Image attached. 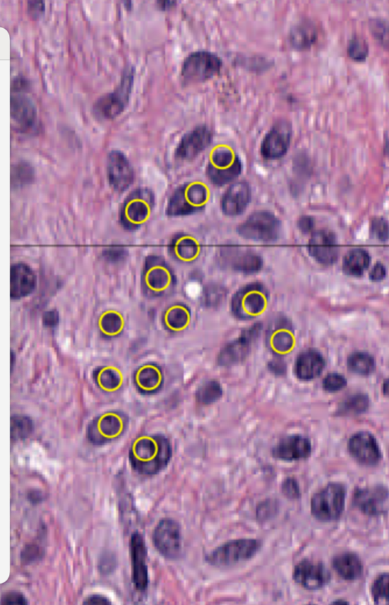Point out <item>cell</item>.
<instances>
[{
    "instance_id": "cell-1",
    "label": "cell",
    "mask_w": 389,
    "mask_h": 605,
    "mask_svg": "<svg viewBox=\"0 0 389 605\" xmlns=\"http://www.w3.org/2000/svg\"><path fill=\"white\" fill-rule=\"evenodd\" d=\"M173 449L170 441L162 434L139 437L130 448L129 459L132 469L139 475L153 476L167 467Z\"/></svg>"
},
{
    "instance_id": "cell-2",
    "label": "cell",
    "mask_w": 389,
    "mask_h": 605,
    "mask_svg": "<svg viewBox=\"0 0 389 605\" xmlns=\"http://www.w3.org/2000/svg\"><path fill=\"white\" fill-rule=\"evenodd\" d=\"M346 487L340 482H329L315 493L311 499V513L320 522L339 520L345 509Z\"/></svg>"
},
{
    "instance_id": "cell-3",
    "label": "cell",
    "mask_w": 389,
    "mask_h": 605,
    "mask_svg": "<svg viewBox=\"0 0 389 605\" xmlns=\"http://www.w3.org/2000/svg\"><path fill=\"white\" fill-rule=\"evenodd\" d=\"M260 539H234L220 545L205 557V561L211 566H229L253 558L262 548Z\"/></svg>"
},
{
    "instance_id": "cell-4",
    "label": "cell",
    "mask_w": 389,
    "mask_h": 605,
    "mask_svg": "<svg viewBox=\"0 0 389 605\" xmlns=\"http://www.w3.org/2000/svg\"><path fill=\"white\" fill-rule=\"evenodd\" d=\"M143 293L149 297L171 294L176 286L174 273L167 262L158 257L146 259L142 275Z\"/></svg>"
},
{
    "instance_id": "cell-5",
    "label": "cell",
    "mask_w": 389,
    "mask_h": 605,
    "mask_svg": "<svg viewBox=\"0 0 389 605\" xmlns=\"http://www.w3.org/2000/svg\"><path fill=\"white\" fill-rule=\"evenodd\" d=\"M129 418L122 412H109L95 418L87 426V438L95 446L118 439L128 426Z\"/></svg>"
},
{
    "instance_id": "cell-6",
    "label": "cell",
    "mask_w": 389,
    "mask_h": 605,
    "mask_svg": "<svg viewBox=\"0 0 389 605\" xmlns=\"http://www.w3.org/2000/svg\"><path fill=\"white\" fill-rule=\"evenodd\" d=\"M268 290L260 283H252L241 288L232 298L233 315L241 320L252 319L266 309Z\"/></svg>"
},
{
    "instance_id": "cell-7",
    "label": "cell",
    "mask_w": 389,
    "mask_h": 605,
    "mask_svg": "<svg viewBox=\"0 0 389 605\" xmlns=\"http://www.w3.org/2000/svg\"><path fill=\"white\" fill-rule=\"evenodd\" d=\"M209 200V191L201 183H189L181 186L172 195L167 207V214L182 216L202 210Z\"/></svg>"
},
{
    "instance_id": "cell-8",
    "label": "cell",
    "mask_w": 389,
    "mask_h": 605,
    "mask_svg": "<svg viewBox=\"0 0 389 605\" xmlns=\"http://www.w3.org/2000/svg\"><path fill=\"white\" fill-rule=\"evenodd\" d=\"M155 204L153 193L147 189H138L124 201L120 222L124 229L134 231L149 220Z\"/></svg>"
},
{
    "instance_id": "cell-9",
    "label": "cell",
    "mask_w": 389,
    "mask_h": 605,
    "mask_svg": "<svg viewBox=\"0 0 389 605\" xmlns=\"http://www.w3.org/2000/svg\"><path fill=\"white\" fill-rule=\"evenodd\" d=\"M222 67L221 58L208 51H198L187 57L182 67V77L186 83H197L218 75Z\"/></svg>"
},
{
    "instance_id": "cell-10",
    "label": "cell",
    "mask_w": 389,
    "mask_h": 605,
    "mask_svg": "<svg viewBox=\"0 0 389 605\" xmlns=\"http://www.w3.org/2000/svg\"><path fill=\"white\" fill-rule=\"evenodd\" d=\"M238 231L240 236L248 240L273 242L280 234L281 223L269 211H260L249 216Z\"/></svg>"
},
{
    "instance_id": "cell-11",
    "label": "cell",
    "mask_w": 389,
    "mask_h": 605,
    "mask_svg": "<svg viewBox=\"0 0 389 605\" xmlns=\"http://www.w3.org/2000/svg\"><path fill=\"white\" fill-rule=\"evenodd\" d=\"M152 541L160 555L177 560L182 553V532L180 524L171 518L161 520L154 529Z\"/></svg>"
},
{
    "instance_id": "cell-12",
    "label": "cell",
    "mask_w": 389,
    "mask_h": 605,
    "mask_svg": "<svg viewBox=\"0 0 389 605\" xmlns=\"http://www.w3.org/2000/svg\"><path fill=\"white\" fill-rule=\"evenodd\" d=\"M353 505L359 511L368 516L387 515L389 505L388 488L383 485L356 487L353 494Z\"/></svg>"
},
{
    "instance_id": "cell-13",
    "label": "cell",
    "mask_w": 389,
    "mask_h": 605,
    "mask_svg": "<svg viewBox=\"0 0 389 605\" xmlns=\"http://www.w3.org/2000/svg\"><path fill=\"white\" fill-rule=\"evenodd\" d=\"M133 79V72H129L128 74L125 75L118 89L106 94L95 102L94 105L95 115L105 120H113L119 116L128 103Z\"/></svg>"
},
{
    "instance_id": "cell-14",
    "label": "cell",
    "mask_w": 389,
    "mask_h": 605,
    "mask_svg": "<svg viewBox=\"0 0 389 605\" xmlns=\"http://www.w3.org/2000/svg\"><path fill=\"white\" fill-rule=\"evenodd\" d=\"M291 123L286 120H277L264 136L261 144V154L264 158H281L288 152L292 138Z\"/></svg>"
},
{
    "instance_id": "cell-15",
    "label": "cell",
    "mask_w": 389,
    "mask_h": 605,
    "mask_svg": "<svg viewBox=\"0 0 389 605\" xmlns=\"http://www.w3.org/2000/svg\"><path fill=\"white\" fill-rule=\"evenodd\" d=\"M293 579L301 587L315 591L328 585L332 574L324 564L306 558L295 566Z\"/></svg>"
},
{
    "instance_id": "cell-16",
    "label": "cell",
    "mask_w": 389,
    "mask_h": 605,
    "mask_svg": "<svg viewBox=\"0 0 389 605\" xmlns=\"http://www.w3.org/2000/svg\"><path fill=\"white\" fill-rule=\"evenodd\" d=\"M129 551L132 581L138 591L145 592L149 584V567L146 562L148 551H147L145 539L138 531H135L131 536Z\"/></svg>"
},
{
    "instance_id": "cell-17",
    "label": "cell",
    "mask_w": 389,
    "mask_h": 605,
    "mask_svg": "<svg viewBox=\"0 0 389 605\" xmlns=\"http://www.w3.org/2000/svg\"><path fill=\"white\" fill-rule=\"evenodd\" d=\"M350 456L362 465L376 466L383 457L376 437L366 432H361L351 436L348 441Z\"/></svg>"
},
{
    "instance_id": "cell-18",
    "label": "cell",
    "mask_w": 389,
    "mask_h": 605,
    "mask_svg": "<svg viewBox=\"0 0 389 605\" xmlns=\"http://www.w3.org/2000/svg\"><path fill=\"white\" fill-rule=\"evenodd\" d=\"M107 173L109 184L115 191L122 193L134 183V171L123 153L113 151L107 158Z\"/></svg>"
},
{
    "instance_id": "cell-19",
    "label": "cell",
    "mask_w": 389,
    "mask_h": 605,
    "mask_svg": "<svg viewBox=\"0 0 389 605\" xmlns=\"http://www.w3.org/2000/svg\"><path fill=\"white\" fill-rule=\"evenodd\" d=\"M271 454L280 460L299 461L311 456L312 443L309 438L302 435L288 436L277 443Z\"/></svg>"
},
{
    "instance_id": "cell-20",
    "label": "cell",
    "mask_w": 389,
    "mask_h": 605,
    "mask_svg": "<svg viewBox=\"0 0 389 605\" xmlns=\"http://www.w3.org/2000/svg\"><path fill=\"white\" fill-rule=\"evenodd\" d=\"M311 256L322 265L330 266L339 258V246L332 231L320 230L315 231L309 243Z\"/></svg>"
},
{
    "instance_id": "cell-21",
    "label": "cell",
    "mask_w": 389,
    "mask_h": 605,
    "mask_svg": "<svg viewBox=\"0 0 389 605\" xmlns=\"http://www.w3.org/2000/svg\"><path fill=\"white\" fill-rule=\"evenodd\" d=\"M212 133L207 126L196 127L182 136L176 149L175 156L180 160H191L208 148L212 141Z\"/></svg>"
},
{
    "instance_id": "cell-22",
    "label": "cell",
    "mask_w": 389,
    "mask_h": 605,
    "mask_svg": "<svg viewBox=\"0 0 389 605\" xmlns=\"http://www.w3.org/2000/svg\"><path fill=\"white\" fill-rule=\"evenodd\" d=\"M221 257L226 265L242 273H255L262 267V257L252 251L226 247L221 252Z\"/></svg>"
},
{
    "instance_id": "cell-23",
    "label": "cell",
    "mask_w": 389,
    "mask_h": 605,
    "mask_svg": "<svg viewBox=\"0 0 389 605\" xmlns=\"http://www.w3.org/2000/svg\"><path fill=\"white\" fill-rule=\"evenodd\" d=\"M257 332L258 330L254 326L242 334L238 339L227 344L218 355L219 365L230 367L244 361L249 353V349L251 348L253 339L257 337Z\"/></svg>"
},
{
    "instance_id": "cell-24",
    "label": "cell",
    "mask_w": 389,
    "mask_h": 605,
    "mask_svg": "<svg viewBox=\"0 0 389 605\" xmlns=\"http://www.w3.org/2000/svg\"><path fill=\"white\" fill-rule=\"evenodd\" d=\"M11 118L21 133L33 129L38 119L32 100L21 94L11 97Z\"/></svg>"
},
{
    "instance_id": "cell-25",
    "label": "cell",
    "mask_w": 389,
    "mask_h": 605,
    "mask_svg": "<svg viewBox=\"0 0 389 605\" xmlns=\"http://www.w3.org/2000/svg\"><path fill=\"white\" fill-rule=\"evenodd\" d=\"M134 382L141 394H155L162 388L164 384L162 370L155 363L144 364L136 370Z\"/></svg>"
},
{
    "instance_id": "cell-26",
    "label": "cell",
    "mask_w": 389,
    "mask_h": 605,
    "mask_svg": "<svg viewBox=\"0 0 389 605\" xmlns=\"http://www.w3.org/2000/svg\"><path fill=\"white\" fill-rule=\"evenodd\" d=\"M251 199V189L246 182H238L231 185L224 193L222 209L227 215H238L246 209Z\"/></svg>"
},
{
    "instance_id": "cell-27",
    "label": "cell",
    "mask_w": 389,
    "mask_h": 605,
    "mask_svg": "<svg viewBox=\"0 0 389 605\" xmlns=\"http://www.w3.org/2000/svg\"><path fill=\"white\" fill-rule=\"evenodd\" d=\"M36 279L32 269L24 264H17L11 268V298L13 300L31 295L36 287Z\"/></svg>"
},
{
    "instance_id": "cell-28",
    "label": "cell",
    "mask_w": 389,
    "mask_h": 605,
    "mask_svg": "<svg viewBox=\"0 0 389 605\" xmlns=\"http://www.w3.org/2000/svg\"><path fill=\"white\" fill-rule=\"evenodd\" d=\"M326 367L322 355L315 350H307L297 358L295 373L301 381H312L320 376Z\"/></svg>"
},
{
    "instance_id": "cell-29",
    "label": "cell",
    "mask_w": 389,
    "mask_h": 605,
    "mask_svg": "<svg viewBox=\"0 0 389 605\" xmlns=\"http://www.w3.org/2000/svg\"><path fill=\"white\" fill-rule=\"evenodd\" d=\"M333 566L339 577L346 581H355L362 577L364 564L355 553L344 552L333 559Z\"/></svg>"
},
{
    "instance_id": "cell-30",
    "label": "cell",
    "mask_w": 389,
    "mask_h": 605,
    "mask_svg": "<svg viewBox=\"0 0 389 605\" xmlns=\"http://www.w3.org/2000/svg\"><path fill=\"white\" fill-rule=\"evenodd\" d=\"M318 38L317 28L311 20H303L291 28V47L299 51L310 50Z\"/></svg>"
},
{
    "instance_id": "cell-31",
    "label": "cell",
    "mask_w": 389,
    "mask_h": 605,
    "mask_svg": "<svg viewBox=\"0 0 389 605\" xmlns=\"http://www.w3.org/2000/svg\"><path fill=\"white\" fill-rule=\"evenodd\" d=\"M169 248L172 256L181 262L194 260L200 251V245L196 240L187 235L175 237Z\"/></svg>"
},
{
    "instance_id": "cell-32",
    "label": "cell",
    "mask_w": 389,
    "mask_h": 605,
    "mask_svg": "<svg viewBox=\"0 0 389 605\" xmlns=\"http://www.w3.org/2000/svg\"><path fill=\"white\" fill-rule=\"evenodd\" d=\"M191 312L185 304H175L168 308L164 315L163 323L168 331L176 332L185 330L190 322Z\"/></svg>"
},
{
    "instance_id": "cell-33",
    "label": "cell",
    "mask_w": 389,
    "mask_h": 605,
    "mask_svg": "<svg viewBox=\"0 0 389 605\" xmlns=\"http://www.w3.org/2000/svg\"><path fill=\"white\" fill-rule=\"evenodd\" d=\"M370 264V256L363 249L349 251L343 259V271L351 276L362 275Z\"/></svg>"
},
{
    "instance_id": "cell-34",
    "label": "cell",
    "mask_w": 389,
    "mask_h": 605,
    "mask_svg": "<svg viewBox=\"0 0 389 605\" xmlns=\"http://www.w3.org/2000/svg\"><path fill=\"white\" fill-rule=\"evenodd\" d=\"M93 378L101 390L108 392L118 390L123 383L120 372L114 367L97 368L94 370Z\"/></svg>"
},
{
    "instance_id": "cell-35",
    "label": "cell",
    "mask_w": 389,
    "mask_h": 605,
    "mask_svg": "<svg viewBox=\"0 0 389 605\" xmlns=\"http://www.w3.org/2000/svg\"><path fill=\"white\" fill-rule=\"evenodd\" d=\"M98 327L103 337L115 338L119 337L123 330V319L119 312L108 311L103 313L100 317Z\"/></svg>"
},
{
    "instance_id": "cell-36",
    "label": "cell",
    "mask_w": 389,
    "mask_h": 605,
    "mask_svg": "<svg viewBox=\"0 0 389 605\" xmlns=\"http://www.w3.org/2000/svg\"><path fill=\"white\" fill-rule=\"evenodd\" d=\"M242 162L238 156L236 157L233 164L229 169L216 170L208 166L207 173L209 178L217 186H223L231 183L233 180L236 179L242 171Z\"/></svg>"
},
{
    "instance_id": "cell-37",
    "label": "cell",
    "mask_w": 389,
    "mask_h": 605,
    "mask_svg": "<svg viewBox=\"0 0 389 605\" xmlns=\"http://www.w3.org/2000/svg\"><path fill=\"white\" fill-rule=\"evenodd\" d=\"M348 367L356 374L367 376L372 373L376 363L370 354L366 352H355L349 357Z\"/></svg>"
},
{
    "instance_id": "cell-38",
    "label": "cell",
    "mask_w": 389,
    "mask_h": 605,
    "mask_svg": "<svg viewBox=\"0 0 389 605\" xmlns=\"http://www.w3.org/2000/svg\"><path fill=\"white\" fill-rule=\"evenodd\" d=\"M34 429L31 418L23 414H14L11 418V439L13 441H23L30 436Z\"/></svg>"
},
{
    "instance_id": "cell-39",
    "label": "cell",
    "mask_w": 389,
    "mask_h": 605,
    "mask_svg": "<svg viewBox=\"0 0 389 605\" xmlns=\"http://www.w3.org/2000/svg\"><path fill=\"white\" fill-rule=\"evenodd\" d=\"M223 395L221 384L216 381L204 383L198 389L196 394L197 402L208 405L218 402Z\"/></svg>"
},
{
    "instance_id": "cell-40",
    "label": "cell",
    "mask_w": 389,
    "mask_h": 605,
    "mask_svg": "<svg viewBox=\"0 0 389 605\" xmlns=\"http://www.w3.org/2000/svg\"><path fill=\"white\" fill-rule=\"evenodd\" d=\"M34 178L32 166L27 162H19L12 166V187H21L32 183Z\"/></svg>"
},
{
    "instance_id": "cell-41",
    "label": "cell",
    "mask_w": 389,
    "mask_h": 605,
    "mask_svg": "<svg viewBox=\"0 0 389 605\" xmlns=\"http://www.w3.org/2000/svg\"><path fill=\"white\" fill-rule=\"evenodd\" d=\"M370 405L369 397L365 394H356L344 401L340 412L344 415H357L365 412Z\"/></svg>"
},
{
    "instance_id": "cell-42",
    "label": "cell",
    "mask_w": 389,
    "mask_h": 605,
    "mask_svg": "<svg viewBox=\"0 0 389 605\" xmlns=\"http://www.w3.org/2000/svg\"><path fill=\"white\" fill-rule=\"evenodd\" d=\"M388 582L389 574L383 573L379 574L372 582L371 594L375 604L388 605L389 604Z\"/></svg>"
},
{
    "instance_id": "cell-43",
    "label": "cell",
    "mask_w": 389,
    "mask_h": 605,
    "mask_svg": "<svg viewBox=\"0 0 389 605\" xmlns=\"http://www.w3.org/2000/svg\"><path fill=\"white\" fill-rule=\"evenodd\" d=\"M369 52L368 43L361 36L355 35L349 41L348 54L352 61L357 63L364 62Z\"/></svg>"
},
{
    "instance_id": "cell-44",
    "label": "cell",
    "mask_w": 389,
    "mask_h": 605,
    "mask_svg": "<svg viewBox=\"0 0 389 605\" xmlns=\"http://www.w3.org/2000/svg\"><path fill=\"white\" fill-rule=\"evenodd\" d=\"M237 156H234L233 151L227 147H218L213 151L211 162L208 166L216 170L229 169L233 164Z\"/></svg>"
},
{
    "instance_id": "cell-45",
    "label": "cell",
    "mask_w": 389,
    "mask_h": 605,
    "mask_svg": "<svg viewBox=\"0 0 389 605\" xmlns=\"http://www.w3.org/2000/svg\"><path fill=\"white\" fill-rule=\"evenodd\" d=\"M271 346L278 353L288 352L293 346V335L287 330H279L273 335Z\"/></svg>"
},
{
    "instance_id": "cell-46",
    "label": "cell",
    "mask_w": 389,
    "mask_h": 605,
    "mask_svg": "<svg viewBox=\"0 0 389 605\" xmlns=\"http://www.w3.org/2000/svg\"><path fill=\"white\" fill-rule=\"evenodd\" d=\"M370 32L381 45L388 47V23L384 19H372L370 23Z\"/></svg>"
},
{
    "instance_id": "cell-47",
    "label": "cell",
    "mask_w": 389,
    "mask_h": 605,
    "mask_svg": "<svg viewBox=\"0 0 389 605\" xmlns=\"http://www.w3.org/2000/svg\"><path fill=\"white\" fill-rule=\"evenodd\" d=\"M127 256V250L122 246H111L103 251V257H104L107 262L112 264H120V262L126 259Z\"/></svg>"
},
{
    "instance_id": "cell-48",
    "label": "cell",
    "mask_w": 389,
    "mask_h": 605,
    "mask_svg": "<svg viewBox=\"0 0 389 605\" xmlns=\"http://www.w3.org/2000/svg\"><path fill=\"white\" fill-rule=\"evenodd\" d=\"M346 379L339 374H330L323 381V388L330 392L342 390L346 388Z\"/></svg>"
},
{
    "instance_id": "cell-49",
    "label": "cell",
    "mask_w": 389,
    "mask_h": 605,
    "mask_svg": "<svg viewBox=\"0 0 389 605\" xmlns=\"http://www.w3.org/2000/svg\"><path fill=\"white\" fill-rule=\"evenodd\" d=\"M224 297L223 290L216 286H210L204 289L203 293V303L207 307H215L222 300Z\"/></svg>"
},
{
    "instance_id": "cell-50",
    "label": "cell",
    "mask_w": 389,
    "mask_h": 605,
    "mask_svg": "<svg viewBox=\"0 0 389 605\" xmlns=\"http://www.w3.org/2000/svg\"><path fill=\"white\" fill-rule=\"evenodd\" d=\"M282 491L284 497L290 500H297L301 497L299 483L293 477H288L283 480Z\"/></svg>"
},
{
    "instance_id": "cell-51",
    "label": "cell",
    "mask_w": 389,
    "mask_h": 605,
    "mask_svg": "<svg viewBox=\"0 0 389 605\" xmlns=\"http://www.w3.org/2000/svg\"><path fill=\"white\" fill-rule=\"evenodd\" d=\"M43 557V551L38 545L30 544L25 546L21 553V562L24 564H32L36 561L41 559Z\"/></svg>"
},
{
    "instance_id": "cell-52",
    "label": "cell",
    "mask_w": 389,
    "mask_h": 605,
    "mask_svg": "<svg viewBox=\"0 0 389 605\" xmlns=\"http://www.w3.org/2000/svg\"><path fill=\"white\" fill-rule=\"evenodd\" d=\"M371 232L374 237L385 242L388 237V225L384 218H376L372 222Z\"/></svg>"
},
{
    "instance_id": "cell-53",
    "label": "cell",
    "mask_w": 389,
    "mask_h": 605,
    "mask_svg": "<svg viewBox=\"0 0 389 605\" xmlns=\"http://www.w3.org/2000/svg\"><path fill=\"white\" fill-rule=\"evenodd\" d=\"M28 604L25 595L18 592L4 593L0 599V604L2 605H27Z\"/></svg>"
},
{
    "instance_id": "cell-54",
    "label": "cell",
    "mask_w": 389,
    "mask_h": 605,
    "mask_svg": "<svg viewBox=\"0 0 389 605\" xmlns=\"http://www.w3.org/2000/svg\"><path fill=\"white\" fill-rule=\"evenodd\" d=\"M27 12L28 17L32 21L39 20L45 12V3L43 1H28Z\"/></svg>"
},
{
    "instance_id": "cell-55",
    "label": "cell",
    "mask_w": 389,
    "mask_h": 605,
    "mask_svg": "<svg viewBox=\"0 0 389 605\" xmlns=\"http://www.w3.org/2000/svg\"><path fill=\"white\" fill-rule=\"evenodd\" d=\"M115 565L116 561L113 555L111 553H106L100 559L99 571L101 573L107 575L114 571Z\"/></svg>"
},
{
    "instance_id": "cell-56",
    "label": "cell",
    "mask_w": 389,
    "mask_h": 605,
    "mask_svg": "<svg viewBox=\"0 0 389 605\" xmlns=\"http://www.w3.org/2000/svg\"><path fill=\"white\" fill-rule=\"evenodd\" d=\"M31 84L28 80L24 76H17L14 78L12 82V92L13 93L21 94L27 92L30 90Z\"/></svg>"
},
{
    "instance_id": "cell-57",
    "label": "cell",
    "mask_w": 389,
    "mask_h": 605,
    "mask_svg": "<svg viewBox=\"0 0 389 605\" xmlns=\"http://www.w3.org/2000/svg\"><path fill=\"white\" fill-rule=\"evenodd\" d=\"M42 322L43 326L49 328L56 326L60 322V316L56 310H50L43 315Z\"/></svg>"
},
{
    "instance_id": "cell-58",
    "label": "cell",
    "mask_w": 389,
    "mask_h": 605,
    "mask_svg": "<svg viewBox=\"0 0 389 605\" xmlns=\"http://www.w3.org/2000/svg\"><path fill=\"white\" fill-rule=\"evenodd\" d=\"M386 276V268L384 265L378 262L373 266L370 274V278L372 282L383 281Z\"/></svg>"
},
{
    "instance_id": "cell-59",
    "label": "cell",
    "mask_w": 389,
    "mask_h": 605,
    "mask_svg": "<svg viewBox=\"0 0 389 605\" xmlns=\"http://www.w3.org/2000/svg\"><path fill=\"white\" fill-rule=\"evenodd\" d=\"M83 604L87 605H109L112 604L111 600L108 597L101 595H93L87 597L84 601Z\"/></svg>"
},
{
    "instance_id": "cell-60",
    "label": "cell",
    "mask_w": 389,
    "mask_h": 605,
    "mask_svg": "<svg viewBox=\"0 0 389 605\" xmlns=\"http://www.w3.org/2000/svg\"><path fill=\"white\" fill-rule=\"evenodd\" d=\"M314 220L310 216L301 217L298 221V228L305 234L311 232L314 229Z\"/></svg>"
},
{
    "instance_id": "cell-61",
    "label": "cell",
    "mask_w": 389,
    "mask_h": 605,
    "mask_svg": "<svg viewBox=\"0 0 389 605\" xmlns=\"http://www.w3.org/2000/svg\"><path fill=\"white\" fill-rule=\"evenodd\" d=\"M28 498L32 504H39L43 500V494L38 490L29 491Z\"/></svg>"
},
{
    "instance_id": "cell-62",
    "label": "cell",
    "mask_w": 389,
    "mask_h": 605,
    "mask_svg": "<svg viewBox=\"0 0 389 605\" xmlns=\"http://www.w3.org/2000/svg\"><path fill=\"white\" fill-rule=\"evenodd\" d=\"M176 3H177V2H176V1H158V6L160 7V9L165 10H168V9L171 8V7L175 6Z\"/></svg>"
},
{
    "instance_id": "cell-63",
    "label": "cell",
    "mask_w": 389,
    "mask_h": 605,
    "mask_svg": "<svg viewBox=\"0 0 389 605\" xmlns=\"http://www.w3.org/2000/svg\"><path fill=\"white\" fill-rule=\"evenodd\" d=\"M333 604H350V602L344 600V599H336L333 603Z\"/></svg>"
},
{
    "instance_id": "cell-64",
    "label": "cell",
    "mask_w": 389,
    "mask_h": 605,
    "mask_svg": "<svg viewBox=\"0 0 389 605\" xmlns=\"http://www.w3.org/2000/svg\"><path fill=\"white\" fill-rule=\"evenodd\" d=\"M388 381H386L383 383V392L385 393L386 395L388 394Z\"/></svg>"
}]
</instances>
